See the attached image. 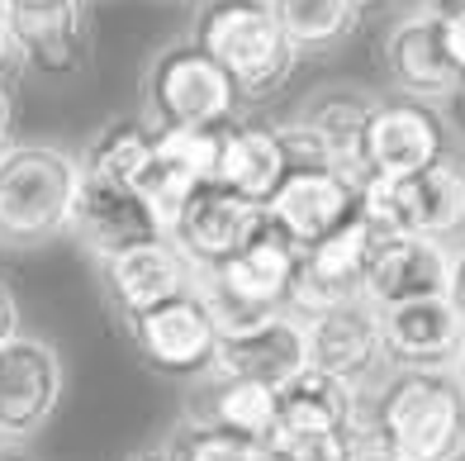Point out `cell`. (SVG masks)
Masks as SVG:
<instances>
[{
	"label": "cell",
	"instance_id": "d6a6232c",
	"mask_svg": "<svg viewBox=\"0 0 465 461\" xmlns=\"http://www.w3.org/2000/svg\"><path fill=\"white\" fill-rule=\"evenodd\" d=\"M351 461H394V456H390L385 447H380V443H371V437L361 433V447H356V456H351Z\"/></svg>",
	"mask_w": 465,
	"mask_h": 461
},
{
	"label": "cell",
	"instance_id": "484cf974",
	"mask_svg": "<svg viewBox=\"0 0 465 461\" xmlns=\"http://www.w3.org/2000/svg\"><path fill=\"white\" fill-rule=\"evenodd\" d=\"M266 5L300 57L332 53L361 25V0H266Z\"/></svg>",
	"mask_w": 465,
	"mask_h": 461
},
{
	"label": "cell",
	"instance_id": "ba28073f",
	"mask_svg": "<svg viewBox=\"0 0 465 461\" xmlns=\"http://www.w3.org/2000/svg\"><path fill=\"white\" fill-rule=\"evenodd\" d=\"M262 228H266V205L209 181L181 205V215L166 228V238L176 243V253L195 271H214V266L238 257Z\"/></svg>",
	"mask_w": 465,
	"mask_h": 461
},
{
	"label": "cell",
	"instance_id": "52a82bcc",
	"mask_svg": "<svg viewBox=\"0 0 465 461\" xmlns=\"http://www.w3.org/2000/svg\"><path fill=\"white\" fill-rule=\"evenodd\" d=\"M62 386L67 371L48 338L19 333L0 347V443L15 447L44 433L62 405Z\"/></svg>",
	"mask_w": 465,
	"mask_h": 461
},
{
	"label": "cell",
	"instance_id": "e0dca14e",
	"mask_svg": "<svg viewBox=\"0 0 465 461\" xmlns=\"http://www.w3.org/2000/svg\"><path fill=\"white\" fill-rule=\"evenodd\" d=\"M304 366H309L304 319H294V314H276V319H266L257 328L223 333L214 371H209V376H223V381H257V386L281 390Z\"/></svg>",
	"mask_w": 465,
	"mask_h": 461
},
{
	"label": "cell",
	"instance_id": "44dd1931",
	"mask_svg": "<svg viewBox=\"0 0 465 461\" xmlns=\"http://www.w3.org/2000/svg\"><path fill=\"white\" fill-rule=\"evenodd\" d=\"M385 72L394 81L399 95L409 100H447L456 91L460 72L451 67L447 48L437 38V19L428 10H413L404 15L399 25L385 34Z\"/></svg>",
	"mask_w": 465,
	"mask_h": 461
},
{
	"label": "cell",
	"instance_id": "1f68e13d",
	"mask_svg": "<svg viewBox=\"0 0 465 461\" xmlns=\"http://www.w3.org/2000/svg\"><path fill=\"white\" fill-rule=\"evenodd\" d=\"M10 124H15V100H10L5 86H0V153L10 148Z\"/></svg>",
	"mask_w": 465,
	"mask_h": 461
},
{
	"label": "cell",
	"instance_id": "7bdbcfd3",
	"mask_svg": "<svg viewBox=\"0 0 465 461\" xmlns=\"http://www.w3.org/2000/svg\"><path fill=\"white\" fill-rule=\"evenodd\" d=\"M361 5H366V0H361Z\"/></svg>",
	"mask_w": 465,
	"mask_h": 461
},
{
	"label": "cell",
	"instance_id": "d6986e66",
	"mask_svg": "<svg viewBox=\"0 0 465 461\" xmlns=\"http://www.w3.org/2000/svg\"><path fill=\"white\" fill-rule=\"evenodd\" d=\"M276 395H281V424H276L271 447L276 443H304V437L361 433V390L337 381L328 371L304 366Z\"/></svg>",
	"mask_w": 465,
	"mask_h": 461
},
{
	"label": "cell",
	"instance_id": "8992f818",
	"mask_svg": "<svg viewBox=\"0 0 465 461\" xmlns=\"http://www.w3.org/2000/svg\"><path fill=\"white\" fill-rule=\"evenodd\" d=\"M143 100L147 129H228L242 105L223 67L195 44H172L147 62Z\"/></svg>",
	"mask_w": 465,
	"mask_h": 461
},
{
	"label": "cell",
	"instance_id": "60d3db41",
	"mask_svg": "<svg viewBox=\"0 0 465 461\" xmlns=\"http://www.w3.org/2000/svg\"><path fill=\"white\" fill-rule=\"evenodd\" d=\"M266 461H285V456H271V452H266Z\"/></svg>",
	"mask_w": 465,
	"mask_h": 461
},
{
	"label": "cell",
	"instance_id": "d590c367",
	"mask_svg": "<svg viewBox=\"0 0 465 461\" xmlns=\"http://www.w3.org/2000/svg\"><path fill=\"white\" fill-rule=\"evenodd\" d=\"M451 5H465V0H418V10H428V15H437V10H451Z\"/></svg>",
	"mask_w": 465,
	"mask_h": 461
},
{
	"label": "cell",
	"instance_id": "83f0119b",
	"mask_svg": "<svg viewBox=\"0 0 465 461\" xmlns=\"http://www.w3.org/2000/svg\"><path fill=\"white\" fill-rule=\"evenodd\" d=\"M166 456H172V461H266V447L247 443V437L228 433V428H214V424L190 418V424H181L172 433Z\"/></svg>",
	"mask_w": 465,
	"mask_h": 461
},
{
	"label": "cell",
	"instance_id": "2e32d148",
	"mask_svg": "<svg viewBox=\"0 0 465 461\" xmlns=\"http://www.w3.org/2000/svg\"><path fill=\"white\" fill-rule=\"evenodd\" d=\"M304 338H309V366L328 371V376H337V381H347L356 390L385 366L380 309H371L366 300L332 305L323 314H313V319H304Z\"/></svg>",
	"mask_w": 465,
	"mask_h": 461
},
{
	"label": "cell",
	"instance_id": "836d02e7",
	"mask_svg": "<svg viewBox=\"0 0 465 461\" xmlns=\"http://www.w3.org/2000/svg\"><path fill=\"white\" fill-rule=\"evenodd\" d=\"M447 100H451V115H456V124H460V129H465V76L456 81V91H451Z\"/></svg>",
	"mask_w": 465,
	"mask_h": 461
},
{
	"label": "cell",
	"instance_id": "ac0fdd59",
	"mask_svg": "<svg viewBox=\"0 0 465 461\" xmlns=\"http://www.w3.org/2000/svg\"><path fill=\"white\" fill-rule=\"evenodd\" d=\"M380 343H385V366L394 371H451L465 343V324L456 319L447 296L413 300L380 309Z\"/></svg>",
	"mask_w": 465,
	"mask_h": 461
},
{
	"label": "cell",
	"instance_id": "b9f144b4",
	"mask_svg": "<svg viewBox=\"0 0 465 461\" xmlns=\"http://www.w3.org/2000/svg\"><path fill=\"white\" fill-rule=\"evenodd\" d=\"M5 5H10V0H0V15H5Z\"/></svg>",
	"mask_w": 465,
	"mask_h": 461
},
{
	"label": "cell",
	"instance_id": "d4e9b609",
	"mask_svg": "<svg viewBox=\"0 0 465 461\" xmlns=\"http://www.w3.org/2000/svg\"><path fill=\"white\" fill-rule=\"evenodd\" d=\"M195 418L238 433L257 447H271L276 424H281V395L271 386H257V381H223V376H214V386H209Z\"/></svg>",
	"mask_w": 465,
	"mask_h": 461
},
{
	"label": "cell",
	"instance_id": "8fae6325",
	"mask_svg": "<svg viewBox=\"0 0 465 461\" xmlns=\"http://www.w3.org/2000/svg\"><path fill=\"white\" fill-rule=\"evenodd\" d=\"M447 153V129L428 100L390 95L375 100L371 129H366V181H409Z\"/></svg>",
	"mask_w": 465,
	"mask_h": 461
},
{
	"label": "cell",
	"instance_id": "ffe728a7",
	"mask_svg": "<svg viewBox=\"0 0 465 461\" xmlns=\"http://www.w3.org/2000/svg\"><path fill=\"white\" fill-rule=\"evenodd\" d=\"M104 290H110V300L124 319H138V314L195 290V266L176 253L172 238H162L104 262Z\"/></svg>",
	"mask_w": 465,
	"mask_h": 461
},
{
	"label": "cell",
	"instance_id": "7a4b0ae2",
	"mask_svg": "<svg viewBox=\"0 0 465 461\" xmlns=\"http://www.w3.org/2000/svg\"><path fill=\"white\" fill-rule=\"evenodd\" d=\"M190 44L219 62L238 100L247 105L281 95L300 67V53L290 48L266 0H204Z\"/></svg>",
	"mask_w": 465,
	"mask_h": 461
},
{
	"label": "cell",
	"instance_id": "f35d334b",
	"mask_svg": "<svg viewBox=\"0 0 465 461\" xmlns=\"http://www.w3.org/2000/svg\"><path fill=\"white\" fill-rule=\"evenodd\" d=\"M0 461H34V456H25V452H15V447H0Z\"/></svg>",
	"mask_w": 465,
	"mask_h": 461
},
{
	"label": "cell",
	"instance_id": "4316f807",
	"mask_svg": "<svg viewBox=\"0 0 465 461\" xmlns=\"http://www.w3.org/2000/svg\"><path fill=\"white\" fill-rule=\"evenodd\" d=\"M157 134V162H166L190 185L219 181V153L223 129H153Z\"/></svg>",
	"mask_w": 465,
	"mask_h": 461
},
{
	"label": "cell",
	"instance_id": "9c48e42d",
	"mask_svg": "<svg viewBox=\"0 0 465 461\" xmlns=\"http://www.w3.org/2000/svg\"><path fill=\"white\" fill-rule=\"evenodd\" d=\"M129 324V343L138 347V357L162 371V376H209L219 357V324L214 314L204 309V300L195 290L166 300L157 309L138 314V319H124Z\"/></svg>",
	"mask_w": 465,
	"mask_h": 461
},
{
	"label": "cell",
	"instance_id": "7c38bea8",
	"mask_svg": "<svg viewBox=\"0 0 465 461\" xmlns=\"http://www.w3.org/2000/svg\"><path fill=\"white\" fill-rule=\"evenodd\" d=\"M5 29L15 57L38 76H76L91 62V0H48V5H10Z\"/></svg>",
	"mask_w": 465,
	"mask_h": 461
},
{
	"label": "cell",
	"instance_id": "e575fe53",
	"mask_svg": "<svg viewBox=\"0 0 465 461\" xmlns=\"http://www.w3.org/2000/svg\"><path fill=\"white\" fill-rule=\"evenodd\" d=\"M10 57H15V44H10V29H5V15H0V72H5Z\"/></svg>",
	"mask_w": 465,
	"mask_h": 461
},
{
	"label": "cell",
	"instance_id": "8d00e7d4",
	"mask_svg": "<svg viewBox=\"0 0 465 461\" xmlns=\"http://www.w3.org/2000/svg\"><path fill=\"white\" fill-rule=\"evenodd\" d=\"M451 376L460 381V390H465V343H460V352H456V362H451Z\"/></svg>",
	"mask_w": 465,
	"mask_h": 461
},
{
	"label": "cell",
	"instance_id": "cb8c5ba5",
	"mask_svg": "<svg viewBox=\"0 0 465 461\" xmlns=\"http://www.w3.org/2000/svg\"><path fill=\"white\" fill-rule=\"evenodd\" d=\"M81 176H100L114 185L143 191L147 172L157 166V134L147 129V119H114L86 143V153L76 157Z\"/></svg>",
	"mask_w": 465,
	"mask_h": 461
},
{
	"label": "cell",
	"instance_id": "3957f363",
	"mask_svg": "<svg viewBox=\"0 0 465 461\" xmlns=\"http://www.w3.org/2000/svg\"><path fill=\"white\" fill-rule=\"evenodd\" d=\"M81 162L53 143H10L0 153V247H44L72 228Z\"/></svg>",
	"mask_w": 465,
	"mask_h": 461
},
{
	"label": "cell",
	"instance_id": "5b68a950",
	"mask_svg": "<svg viewBox=\"0 0 465 461\" xmlns=\"http://www.w3.org/2000/svg\"><path fill=\"white\" fill-rule=\"evenodd\" d=\"M361 219L375 234H418L441 247L465 243V157L441 153L428 172L409 181H366Z\"/></svg>",
	"mask_w": 465,
	"mask_h": 461
},
{
	"label": "cell",
	"instance_id": "7402d4cb",
	"mask_svg": "<svg viewBox=\"0 0 465 461\" xmlns=\"http://www.w3.org/2000/svg\"><path fill=\"white\" fill-rule=\"evenodd\" d=\"M371 115H375V100L366 91H351V86H328L319 91L304 110H300V129L319 143L323 162L332 172H342L351 181L366 185V129H371Z\"/></svg>",
	"mask_w": 465,
	"mask_h": 461
},
{
	"label": "cell",
	"instance_id": "30bf717a",
	"mask_svg": "<svg viewBox=\"0 0 465 461\" xmlns=\"http://www.w3.org/2000/svg\"><path fill=\"white\" fill-rule=\"evenodd\" d=\"M266 219L300 253H309V247H319L323 238L361 219V181L332 172V166H294L281 181V191L271 195Z\"/></svg>",
	"mask_w": 465,
	"mask_h": 461
},
{
	"label": "cell",
	"instance_id": "f546056e",
	"mask_svg": "<svg viewBox=\"0 0 465 461\" xmlns=\"http://www.w3.org/2000/svg\"><path fill=\"white\" fill-rule=\"evenodd\" d=\"M447 305L456 309V319L465 324V247L451 253V276H447Z\"/></svg>",
	"mask_w": 465,
	"mask_h": 461
},
{
	"label": "cell",
	"instance_id": "6da1fadb",
	"mask_svg": "<svg viewBox=\"0 0 465 461\" xmlns=\"http://www.w3.org/2000/svg\"><path fill=\"white\" fill-rule=\"evenodd\" d=\"M361 433L394 461H465V390L451 371H394L361 405Z\"/></svg>",
	"mask_w": 465,
	"mask_h": 461
},
{
	"label": "cell",
	"instance_id": "277c9868",
	"mask_svg": "<svg viewBox=\"0 0 465 461\" xmlns=\"http://www.w3.org/2000/svg\"><path fill=\"white\" fill-rule=\"evenodd\" d=\"M294 271H300V247L266 219V228L232 262L195 271V296L214 314L223 338V333H242L276 319V314H290Z\"/></svg>",
	"mask_w": 465,
	"mask_h": 461
},
{
	"label": "cell",
	"instance_id": "4fadbf2b",
	"mask_svg": "<svg viewBox=\"0 0 465 461\" xmlns=\"http://www.w3.org/2000/svg\"><path fill=\"white\" fill-rule=\"evenodd\" d=\"M67 234L86 247L91 257H100V266H104V262H114L124 253H134V247L162 243L166 228L138 191L114 185V181H100V176H81Z\"/></svg>",
	"mask_w": 465,
	"mask_h": 461
},
{
	"label": "cell",
	"instance_id": "5bb4252c",
	"mask_svg": "<svg viewBox=\"0 0 465 461\" xmlns=\"http://www.w3.org/2000/svg\"><path fill=\"white\" fill-rule=\"evenodd\" d=\"M371 247H375V228L366 219H356V224L342 228V234H332L319 247L300 253L294 296H290V314H294V319H313V314H323L332 305L361 300Z\"/></svg>",
	"mask_w": 465,
	"mask_h": 461
},
{
	"label": "cell",
	"instance_id": "4dcf8cb0",
	"mask_svg": "<svg viewBox=\"0 0 465 461\" xmlns=\"http://www.w3.org/2000/svg\"><path fill=\"white\" fill-rule=\"evenodd\" d=\"M10 338H19V300H15V290L0 281V347Z\"/></svg>",
	"mask_w": 465,
	"mask_h": 461
},
{
	"label": "cell",
	"instance_id": "74e56055",
	"mask_svg": "<svg viewBox=\"0 0 465 461\" xmlns=\"http://www.w3.org/2000/svg\"><path fill=\"white\" fill-rule=\"evenodd\" d=\"M129 461H172V456H166V447H162V452H138V456H129Z\"/></svg>",
	"mask_w": 465,
	"mask_h": 461
},
{
	"label": "cell",
	"instance_id": "9a60e30c",
	"mask_svg": "<svg viewBox=\"0 0 465 461\" xmlns=\"http://www.w3.org/2000/svg\"><path fill=\"white\" fill-rule=\"evenodd\" d=\"M447 276H451V247L418 238V234H375L361 300L371 309L441 300L447 296Z\"/></svg>",
	"mask_w": 465,
	"mask_h": 461
},
{
	"label": "cell",
	"instance_id": "ab89813d",
	"mask_svg": "<svg viewBox=\"0 0 465 461\" xmlns=\"http://www.w3.org/2000/svg\"><path fill=\"white\" fill-rule=\"evenodd\" d=\"M10 5H48V0H10ZM10 5H5V10H10Z\"/></svg>",
	"mask_w": 465,
	"mask_h": 461
},
{
	"label": "cell",
	"instance_id": "f1b7e54d",
	"mask_svg": "<svg viewBox=\"0 0 465 461\" xmlns=\"http://www.w3.org/2000/svg\"><path fill=\"white\" fill-rule=\"evenodd\" d=\"M437 38H441V48H447L451 57V67L465 76V5H451V10H437Z\"/></svg>",
	"mask_w": 465,
	"mask_h": 461
},
{
	"label": "cell",
	"instance_id": "603a6c76",
	"mask_svg": "<svg viewBox=\"0 0 465 461\" xmlns=\"http://www.w3.org/2000/svg\"><path fill=\"white\" fill-rule=\"evenodd\" d=\"M290 176V153L281 143V129H262V124H238L223 129V153H219V185L238 191L257 205H271Z\"/></svg>",
	"mask_w": 465,
	"mask_h": 461
}]
</instances>
